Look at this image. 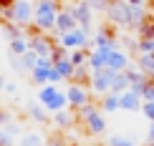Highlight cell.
<instances>
[{
  "label": "cell",
  "instance_id": "obj_7",
  "mask_svg": "<svg viewBox=\"0 0 154 146\" xmlns=\"http://www.w3.org/2000/svg\"><path fill=\"white\" fill-rule=\"evenodd\" d=\"M30 18H33V8H30L28 0H20V3H13V20L18 25H28Z\"/></svg>",
  "mask_w": 154,
  "mask_h": 146
},
{
  "label": "cell",
  "instance_id": "obj_5",
  "mask_svg": "<svg viewBox=\"0 0 154 146\" xmlns=\"http://www.w3.org/2000/svg\"><path fill=\"white\" fill-rule=\"evenodd\" d=\"M61 46L66 48V50H71V48H86V30H71V33H63L61 35Z\"/></svg>",
  "mask_w": 154,
  "mask_h": 146
},
{
  "label": "cell",
  "instance_id": "obj_15",
  "mask_svg": "<svg viewBox=\"0 0 154 146\" xmlns=\"http://www.w3.org/2000/svg\"><path fill=\"white\" fill-rule=\"evenodd\" d=\"M28 48H30V43H25L23 38H13V40H10V50H13V53H18V55H25V53H28Z\"/></svg>",
  "mask_w": 154,
  "mask_h": 146
},
{
  "label": "cell",
  "instance_id": "obj_25",
  "mask_svg": "<svg viewBox=\"0 0 154 146\" xmlns=\"http://www.w3.org/2000/svg\"><path fill=\"white\" fill-rule=\"evenodd\" d=\"M28 111L33 113V118H38V121H43V109L38 103H28Z\"/></svg>",
  "mask_w": 154,
  "mask_h": 146
},
{
  "label": "cell",
  "instance_id": "obj_27",
  "mask_svg": "<svg viewBox=\"0 0 154 146\" xmlns=\"http://www.w3.org/2000/svg\"><path fill=\"white\" fill-rule=\"evenodd\" d=\"M56 121H58L61 126H66V124H71V121H73V116H71V113H66V111H58V116H56Z\"/></svg>",
  "mask_w": 154,
  "mask_h": 146
},
{
  "label": "cell",
  "instance_id": "obj_32",
  "mask_svg": "<svg viewBox=\"0 0 154 146\" xmlns=\"http://www.w3.org/2000/svg\"><path fill=\"white\" fill-rule=\"evenodd\" d=\"M0 88H5V78H3V76H0Z\"/></svg>",
  "mask_w": 154,
  "mask_h": 146
},
{
  "label": "cell",
  "instance_id": "obj_28",
  "mask_svg": "<svg viewBox=\"0 0 154 146\" xmlns=\"http://www.w3.org/2000/svg\"><path fill=\"white\" fill-rule=\"evenodd\" d=\"M0 146H13L10 136H8V131H0Z\"/></svg>",
  "mask_w": 154,
  "mask_h": 146
},
{
  "label": "cell",
  "instance_id": "obj_20",
  "mask_svg": "<svg viewBox=\"0 0 154 146\" xmlns=\"http://www.w3.org/2000/svg\"><path fill=\"white\" fill-rule=\"evenodd\" d=\"M35 61H41V58H38V55H35V50H28V53L23 55V68H30V71H33V68L38 66Z\"/></svg>",
  "mask_w": 154,
  "mask_h": 146
},
{
  "label": "cell",
  "instance_id": "obj_19",
  "mask_svg": "<svg viewBox=\"0 0 154 146\" xmlns=\"http://www.w3.org/2000/svg\"><path fill=\"white\" fill-rule=\"evenodd\" d=\"M109 146H137V141L126 139V136H111L109 139Z\"/></svg>",
  "mask_w": 154,
  "mask_h": 146
},
{
  "label": "cell",
  "instance_id": "obj_1",
  "mask_svg": "<svg viewBox=\"0 0 154 146\" xmlns=\"http://www.w3.org/2000/svg\"><path fill=\"white\" fill-rule=\"evenodd\" d=\"M56 0H41L35 8V28L41 30V33H46V30L56 28V18H58V13H56Z\"/></svg>",
  "mask_w": 154,
  "mask_h": 146
},
{
  "label": "cell",
  "instance_id": "obj_16",
  "mask_svg": "<svg viewBox=\"0 0 154 146\" xmlns=\"http://www.w3.org/2000/svg\"><path fill=\"white\" fill-rule=\"evenodd\" d=\"M137 50L139 53H146V55H154V38H139Z\"/></svg>",
  "mask_w": 154,
  "mask_h": 146
},
{
  "label": "cell",
  "instance_id": "obj_14",
  "mask_svg": "<svg viewBox=\"0 0 154 146\" xmlns=\"http://www.w3.org/2000/svg\"><path fill=\"white\" fill-rule=\"evenodd\" d=\"M119 109V96H114V93H106L104 101H101V111L104 113H114Z\"/></svg>",
  "mask_w": 154,
  "mask_h": 146
},
{
  "label": "cell",
  "instance_id": "obj_22",
  "mask_svg": "<svg viewBox=\"0 0 154 146\" xmlns=\"http://www.w3.org/2000/svg\"><path fill=\"white\" fill-rule=\"evenodd\" d=\"M142 113L149 118V121H154V101H144L142 103Z\"/></svg>",
  "mask_w": 154,
  "mask_h": 146
},
{
  "label": "cell",
  "instance_id": "obj_13",
  "mask_svg": "<svg viewBox=\"0 0 154 146\" xmlns=\"http://www.w3.org/2000/svg\"><path fill=\"white\" fill-rule=\"evenodd\" d=\"M66 103H68V98H66V93H56L53 98H48V103H46V109H51V111H63L66 109Z\"/></svg>",
  "mask_w": 154,
  "mask_h": 146
},
{
  "label": "cell",
  "instance_id": "obj_17",
  "mask_svg": "<svg viewBox=\"0 0 154 146\" xmlns=\"http://www.w3.org/2000/svg\"><path fill=\"white\" fill-rule=\"evenodd\" d=\"M56 93H58V88H56V86H48V83H46V86L41 88V93H38V98H41V103L46 106V103H48V98H53Z\"/></svg>",
  "mask_w": 154,
  "mask_h": 146
},
{
  "label": "cell",
  "instance_id": "obj_26",
  "mask_svg": "<svg viewBox=\"0 0 154 146\" xmlns=\"http://www.w3.org/2000/svg\"><path fill=\"white\" fill-rule=\"evenodd\" d=\"M109 3H111V0H88V5H91L94 10H106Z\"/></svg>",
  "mask_w": 154,
  "mask_h": 146
},
{
  "label": "cell",
  "instance_id": "obj_31",
  "mask_svg": "<svg viewBox=\"0 0 154 146\" xmlns=\"http://www.w3.org/2000/svg\"><path fill=\"white\" fill-rule=\"evenodd\" d=\"M3 121H8V113H3V111H0V124H3Z\"/></svg>",
  "mask_w": 154,
  "mask_h": 146
},
{
  "label": "cell",
  "instance_id": "obj_18",
  "mask_svg": "<svg viewBox=\"0 0 154 146\" xmlns=\"http://www.w3.org/2000/svg\"><path fill=\"white\" fill-rule=\"evenodd\" d=\"M94 113H99V109H96V106L91 103V101H88V103H83L81 109H79V116L83 118V121H86V118H91Z\"/></svg>",
  "mask_w": 154,
  "mask_h": 146
},
{
  "label": "cell",
  "instance_id": "obj_21",
  "mask_svg": "<svg viewBox=\"0 0 154 146\" xmlns=\"http://www.w3.org/2000/svg\"><path fill=\"white\" fill-rule=\"evenodd\" d=\"M71 63H73L76 68H79V66H83V63H88V55H86V50H76V53L71 55Z\"/></svg>",
  "mask_w": 154,
  "mask_h": 146
},
{
  "label": "cell",
  "instance_id": "obj_2",
  "mask_svg": "<svg viewBox=\"0 0 154 146\" xmlns=\"http://www.w3.org/2000/svg\"><path fill=\"white\" fill-rule=\"evenodd\" d=\"M106 15L114 25H129L131 23V15H129V3L126 0H111L106 8Z\"/></svg>",
  "mask_w": 154,
  "mask_h": 146
},
{
  "label": "cell",
  "instance_id": "obj_8",
  "mask_svg": "<svg viewBox=\"0 0 154 146\" xmlns=\"http://www.w3.org/2000/svg\"><path fill=\"white\" fill-rule=\"evenodd\" d=\"M142 96L139 93H134V91H124L119 96V109H124V111H142Z\"/></svg>",
  "mask_w": 154,
  "mask_h": 146
},
{
  "label": "cell",
  "instance_id": "obj_23",
  "mask_svg": "<svg viewBox=\"0 0 154 146\" xmlns=\"http://www.w3.org/2000/svg\"><path fill=\"white\" fill-rule=\"evenodd\" d=\"M23 146H43V139L38 136V134H30V136L23 139Z\"/></svg>",
  "mask_w": 154,
  "mask_h": 146
},
{
  "label": "cell",
  "instance_id": "obj_30",
  "mask_svg": "<svg viewBox=\"0 0 154 146\" xmlns=\"http://www.w3.org/2000/svg\"><path fill=\"white\" fill-rule=\"evenodd\" d=\"M5 5H13V0H0V8H5Z\"/></svg>",
  "mask_w": 154,
  "mask_h": 146
},
{
  "label": "cell",
  "instance_id": "obj_9",
  "mask_svg": "<svg viewBox=\"0 0 154 146\" xmlns=\"http://www.w3.org/2000/svg\"><path fill=\"white\" fill-rule=\"evenodd\" d=\"M76 18H73V13L71 10H63L58 13V18H56V30L63 35V33H71V30H76Z\"/></svg>",
  "mask_w": 154,
  "mask_h": 146
},
{
  "label": "cell",
  "instance_id": "obj_3",
  "mask_svg": "<svg viewBox=\"0 0 154 146\" xmlns=\"http://www.w3.org/2000/svg\"><path fill=\"white\" fill-rule=\"evenodd\" d=\"M114 71H109V68H104V71L99 73H91V91L94 93H101V96H106L109 91H111V81H114Z\"/></svg>",
  "mask_w": 154,
  "mask_h": 146
},
{
  "label": "cell",
  "instance_id": "obj_11",
  "mask_svg": "<svg viewBox=\"0 0 154 146\" xmlns=\"http://www.w3.org/2000/svg\"><path fill=\"white\" fill-rule=\"evenodd\" d=\"M86 126H88L91 134H104V131H106V121H104L101 113H94L91 118H86Z\"/></svg>",
  "mask_w": 154,
  "mask_h": 146
},
{
  "label": "cell",
  "instance_id": "obj_29",
  "mask_svg": "<svg viewBox=\"0 0 154 146\" xmlns=\"http://www.w3.org/2000/svg\"><path fill=\"white\" fill-rule=\"evenodd\" d=\"M146 146H154V121L149 126V131H146Z\"/></svg>",
  "mask_w": 154,
  "mask_h": 146
},
{
  "label": "cell",
  "instance_id": "obj_10",
  "mask_svg": "<svg viewBox=\"0 0 154 146\" xmlns=\"http://www.w3.org/2000/svg\"><path fill=\"white\" fill-rule=\"evenodd\" d=\"M124 91H129V78H126L124 73H116L114 81H111V93L114 96H121Z\"/></svg>",
  "mask_w": 154,
  "mask_h": 146
},
{
  "label": "cell",
  "instance_id": "obj_6",
  "mask_svg": "<svg viewBox=\"0 0 154 146\" xmlns=\"http://www.w3.org/2000/svg\"><path fill=\"white\" fill-rule=\"evenodd\" d=\"M131 63H129V55L124 53V50H111V55H109V61H106V68L109 71H114V73H124L126 68H129Z\"/></svg>",
  "mask_w": 154,
  "mask_h": 146
},
{
  "label": "cell",
  "instance_id": "obj_12",
  "mask_svg": "<svg viewBox=\"0 0 154 146\" xmlns=\"http://www.w3.org/2000/svg\"><path fill=\"white\" fill-rule=\"evenodd\" d=\"M53 68L63 76V78H73V71H76V66L71 63V58H61V61H56Z\"/></svg>",
  "mask_w": 154,
  "mask_h": 146
},
{
  "label": "cell",
  "instance_id": "obj_4",
  "mask_svg": "<svg viewBox=\"0 0 154 146\" xmlns=\"http://www.w3.org/2000/svg\"><path fill=\"white\" fill-rule=\"evenodd\" d=\"M66 98H68V106L81 109L83 103H88V91H86V86L71 83V86H68V91H66Z\"/></svg>",
  "mask_w": 154,
  "mask_h": 146
},
{
  "label": "cell",
  "instance_id": "obj_24",
  "mask_svg": "<svg viewBox=\"0 0 154 146\" xmlns=\"http://www.w3.org/2000/svg\"><path fill=\"white\" fill-rule=\"evenodd\" d=\"M142 101H154V81H149V83L144 86V91H142Z\"/></svg>",
  "mask_w": 154,
  "mask_h": 146
}]
</instances>
